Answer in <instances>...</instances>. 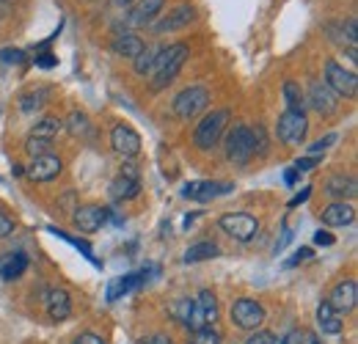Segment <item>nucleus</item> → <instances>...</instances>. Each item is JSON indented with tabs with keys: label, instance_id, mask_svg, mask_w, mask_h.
Instances as JSON below:
<instances>
[{
	"label": "nucleus",
	"instance_id": "12",
	"mask_svg": "<svg viewBox=\"0 0 358 344\" xmlns=\"http://www.w3.org/2000/svg\"><path fill=\"white\" fill-rule=\"evenodd\" d=\"M328 306L336 311V314H350L353 308L358 306V284L353 278H345V281H339L334 289H331V295H328Z\"/></svg>",
	"mask_w": 358,
	"mask_h": 344
},
{
	"label": "nucleus",
	"instance_id": "39",
	"mask_svg": "<svg viewBox=\"0 0 358 344\" xmlns=\"http://www.w3.org/2000/svg\"><path fill=\"white\" fill-rule=\"evenodd\" d=\"M317 166H320V157H317V155H306V157H298L292 169H295L298 173H303V171H312V169H317Z\"/></svg>",
	"mask_w": 358,
	"mask_h": 344
},
{
	"label": "nucleus",
	"instance_id": "34",
	"mask_svg": "<svg viewBox=\"0 0 358 344\" xmlns=\"http://www.w3.org/2000/svg\"><path fill=\"white\" fill-rule=\"evenodd\" d=\"M50 146H52V141H45V138H34V135H28V141H25V152H28L31 157H42V155H50Z\"/></svg>",
	"mask_w": 358,
	"mask_h": 344
},
{
	"label": "nucleus",
	"instance_id": "6",
	"mask_svg": "<svg viewBox=\"0 0 358 344\" xmlns=\"http://www.w3.org/2000/svg\"><path fill=\"white\" fill-rule=\"evenodd\" d=\"M218 322V298L213 289H201L199 298L193 301V311L187 320L190 331H201V328H213Z\"/></svg>",
	"mask_w": 358,
	"mask_h": 344
},
{
	"label": "nucleus",
	"instance_id": "42",
	"mask_svg": "<svg viewBox=\"0 0 358 344\" xmlns=\"http://www.w3.org/2000/svg\"><path fill=\"white\" fill-rule=\"evenodd\" d=\"M11 231H14V220L6 215V213H0V240H3V237H8Z\"/></svg>",
	"mask_w": 358,
	"mask_h": 344
},
{
	"label": "nucleus",
	"instance_id": "20",
	"mask_svg": "<svg viewBox=\"0 0 358 344\" xmlns=\"http://www.w3.org/2000/svg\"><path fill=\"white\" fill-rule=\"evenodd\" d=\"M47 314L52 322H64L72 314V298L66 289H50L47 292Z\"/></svg>",
	"mask_w": 358,
	"mask_h": 344
},
{
	"label": "nucleus",
	"instance_id": "3",
	"mask_svg": "<svg viewBox=\"0 0 358 344\" xmlns=\"http://www.w3.org/2000/svg\"><path fill=\"white\" fill-rule=\"evenodd\" d=\"M226 160L234 166H245L254 157V129L248 124H234L224 132Z\"/></svg>",
	"mask_w": 358,
	"mask_h": 344
},
{
	"label": "nucleus",
	"instance_id": "24",
	"mask_svg": "<svg viewBox=\"0 0 358 344\" xmlns=\"http://www.w3.org/2000/svg\"><path fill=\"white\" fill-rule=\"evenodd\" d=\"M138 193H141V182L133 179V176L119 173V176L110 182V199H113V201H130Z\"/></svg>",
	"mask_w": 358,
	"mask_h": 344
},
{
	"label": "nucleus",
	"instance_id": "43",
	"mask_svg": "<svg viewBox=\"0 0 358 344\" xmlns=\"http://www.w3.org/2000/svg\"><path fill=\"white\" fill-rule=\"evenodd\" d=\"M72 344H105V339H102V336H96V334H80Z\"/></svg>",
	"mask_w": 358,
	"mask_h": 344
},
{
	"label": "nucleus",
	"instance_id": "23",
	"mask_svg": "<svg viewBox=\"0 0 358 344\" xmlns=\"http://www.w3.org/2000/svg\"><path fill=\"white\" fill-rule=\"evenodd\" d=\"M146 281V270L143 273H127V275H119V278H113L110 281V287H108V301H119L122 295H127V292H133L138 284H143Z\"/></svg>",
	"mask_w": 358,
	"mask_h": 344
},
{
	"label": "nucleus",
	"instance_id": "21",
	"mask_svg": "<svg viewBox=\"0 0 358 344\" xmlns=\"http://www.w3.org/2000/svg\"><path fill=\"white\" fill-rule=\"evenodd\" d=\"M317 325H320V331L325 334V336H336V334H342V328H345V322H342V314H336L328 301H322L317 306Z\"/></svg>",
	"mask_w": 358,
	"mask_h": 344
},
{
	"label": "nucleus",
	"instance_id": "26",
	"mask_svg": "<svg viewBox=\"0 0 358 344\" xmlns=\"http://www.w3.org/2000/svg\"><path fill=\"white\" fill-rule=\"evenodd\" d=\"M281 94H284L287 110H301V113H306V94H303L301 83L287 80V83H284V88H281Z\"/></svg>",
	"mask_w": 358,
	"mask_h": 344
},
{
	"label": "nucleus",
	"instance_id": "9",
	"mask_svg": "<svg viewBox=\"0 0 358 344\" xmlns=\"http://www.w3.org/2000/svg\"><path fill=\"white\" fill-rule=\"evenodd\" d=\"M231 322L240 331H259V325L265 322V308L262 303L254 298H240L231 306Z\"/></svg>",
	"mask_w": 358,
	"mask_h": 344
},
{
	"label": "nucleus",
	"instance_id": "13",
	"mask_svg": "<svg viewBox=\"0 0 358 344\" xmlns=\"http://www.w3.org/2000/svg\"><path fill=\"white\" fill-rule=\"evenodd\" d=\"M110 217V210L108 207H96V204H89V207H78L75 213H72V223H75V229L78 231H83V234H94V231H99L102 226H105V220Z\"/></svg>",
	"mask_w": 358,
	"mask_h": 344
},
{
	"label": "nucleus",
	"instance_id": "49",
	"mask_svg": "<svg viewBox=\"0 0 358 344\" xmlns=\"http://www.w3.org/2000/svg\"><path fill=\"white\" fill-rule=\"evenodd\" d=\"M130 3H135V0H113V6H130Z\"/></svg>",
	"mask_w": 358,
	"mask_h": 344
},
{
	"label": "nucleus",
	"instance_id": "17",
	"mask_svg": "<svg viewBox=\"0 0 358 344\" xmlns=\"http://www.w3.org/2000/svg\"><path fill=\"white\" fill-rule=\"evenodd\" d=\"M325 193L331 199H339V201H350L358 196V182L356 176L350 173H334L328 182H325Z\"/></svg>",
	"mask_w": 358,
	"mask_h": 344
},
{
	"label": "nucleus",
	"instance_id": "29",
	"mask_svg": "<svg viewBox=\"0 0 358 344\" xmlns=\"http://www.w3.org/2000/svg\"><path fill=\"white\" fill-rule=\"evenodd\" d=\"M155 47H143L141 50V55L138 58H133V69H135V75H141V78H146L149 72H152V64H155Z\"/></svg>",
	"mask_w": 358,
	"mask_h": 344
},
{
	"label": "nucleus",
	"instance_id": "30",
	"mask_svg": "<svg viewBox=\"0 0 358 344\" xmlns=\"http://www.w3.org/2000/svg\"><path fill=\"white\" fill-rule=\"evenodd\" d=\"M64 129V122L61 119H42L36 127H34V138H45V141H52V135H58Z\"/></svg>",
	"mask_w": 358,
	"mask_h": 344
},
{
	"label": "nucleus",
	"instance_id": "10",
	"mask_svg": "<svg viewBox=\"0 0 358 344\" xmlns=\"http://www.w3.org/2000/svg\"><path fill=\"white\" fill-rule=\"evenodd\" d=\"M231 190H234V185H231V182L196 179V182H187V185L182 187V196H185V199H190V201L207 204V201H213V199H218V196H226V193H231Z\"/></svg>",
	"mask_w": 358,
	"mask_h": 344
},
{
	"label": "nucleus",
	"instance_id": "46",
	"mask_svg": "<svg viewBox=\"0 0 358 344\" xmlns=\"http://www.w3.org/2000/svg\"><path fill=\"white\" fill-rule=\"evenodd\" d=\"M309 257H312V248H301V251L295 254V259H289V261H287V267H295L298 261H306Z\"/></svg>",
	"mask_w": 358,
	"mask_h": 344
},
{
	"label": "nucleus",
	"instance_id": "25",
	"mask_svg": "<svg viewBox=\"0 0 358 344\" xmlns=\"http://www.w3.org/2000/svg\"><path fill=\"white\" fill-rule=\"evenodd\" d=\"M146 44H143V39L141 36H135V34H130V31H124V34H119L116 39H113V52L116 55H122V58H138L141 55V50H143Z\"/></svg>",
	"mask_w": 358,
	"mask_h": 344
},
{
	"label": "nucleus",
	"instance_id": "27",
	"mask_svg": "<svg viewBox=\"0 0 358 344\" xmlns=\"http://www.w3.org/2000/svg\"><path fill=\"white\" fill-rule=\"evenodd\" d=\"M218 254H221V248H218L215 243L204 240V243H196V245H190V248L185 251V261H187V264H196V261H207V259H215Z\"/></svg>",
	"mask_w": 358,
	"mask_h": 344
},
{
	"label": "nucleus",
	"instance_id": "4",
	"mask_svg": "<svg viewBox=\"0 0 358 344\" xmlns=\"http://www.w3.org/2000/svg\"><path fill=\"white\" fill-rule=\"evenodd\" d=\"M207 108H210V91H207L204 86L185 88V91H179L177 96H174V102H171L174 116L182 119V122L196 119V116H199V113H204Z\"/></svg>",
	"mask_w": 358,
	"mask_h": 344
},
{
	"label": "nucleus",
	"instance_id": "7",
	"mask_svg": "<svg viewBox=\"0 0 358 344\" xmlns=\"http://www.w3.org/2000/svg\"><path fill=\"white\" fill-rule=\"evenodd\" d=\"M218 226L237 243H251L259 231V220L248 213H226V215H221Z\"/></svg>",
	"mask_w": 358,
	"mask_h": 344
},
{
	"label": "nucleus",
	"instance_id": "33",
	"mask_svg": "<svg viewBox=\"0 0 358 344\" xmlns=\"http://www.w3.org/2000/svg\"><path fill=\"white\" fill-rule=\"evenodd\" d=\"M66 129H69L72 135H86V132H89V116H86V113H80V110L69 113V119H66Z\"/></svg>",
	"mask_w": 358,
	"mask_h": 344
},
{
	"label": "nucleus",
	"instance_id": "45",
	"mask_svg": "<svg viewBox=\"0 0 358 344\" xmlns=\"http://www.w3.org/2000/svg\"><path fill=\"white\" fill-rule=\"evenodd\" d=\"M141 344H174V342H171V336H166V334H152L149 339H143Z\"/></svg>",
	"mask_w": 358,
	"mask_h": 344
},
{
	"label": "nucleus",
	"instance_id": "11",
	"mask_svg": "<svg viewBox=\"0 0 358 344\" xmlns=\"http://www.w3.org/2000/svg\"><path fill=\"white\" fill-rule=\"evenodd\" d=\"M110 146L124 160H133V157L141 155V135L130 124H116L113 132H110Z\"/></svg>",
	"mask_w": 358,
	"mask_h": 344
},
{
	"label": "nucleus",
	"instance_id": "16",
	"mask_svg": "<svg viewBox=\"0 0 358 344\" xmlns=\"http://www.w3.org/2000/svg\"><path fill=\"white\" fill-rule=\"evenodd\" d=\"M61 169H64L61 157H55V155H42V157H34V163L28 166L25 176H28L31 182H50V179H55V176L61 173Z\"/></svg>",
	"mask_w": 358,
	"mask_h": 344
},
{
	"label": "nucleus",
	"instance_id": "18",
	"mask_svg": "<svg viewBox=\"0 0 358 344\" xmlns=\"http://www.w3.org/2000/svg\"><path fill=\"white\" fill-rule=\"evenodd\" d=\"M163 6H166V0H138L133 11L127 14V22L130 25H152L160 17Z\"/></svg>",
	"mask_w": 358,
	"mask_h": 344
},
{
	"label": "nucleus",
	"instance_id": "8",
	"mask_svg": "<svg viewBox=\"0 0 358 344\" xmlns=\"http://www.w3.org/2000/svg\"><path fill=\"white\" fill-rule=\"evenodd\" d=\"M325 86L331 88L336 96L353 99L358 91V78L353 69H345L339 61H328L325 64Z\"/></svg>",
	"mask_w": 358,
	"mask_h": 344
},
{
	"label": "nucleus",
	"instance_id": "28",
	"mask_svg": "<svg viewBox=\"0 0 358 344\" xmlns=\"http://www.w3.org/2000/svg\"><path fill=\"white\" fill-rule=\"evenodd\" d=\"M47 102H50V88H34V91H28V94H22L20 96V108L25 110V113H34V110H39V108H45Z\"/></svg>",
	"mask_w": 358,
	"mask_h": 344
},
{
	"label": "nucleus",
	"instance_id": "44",
	"mask_svg": "<svg viewBox=\"0 0 358 344\" xmlns=\"http://www.w3.org/2000/svg\"><path fill=\"white\" fill-rule=\"evenodd\" d=\"M314 243H317V245H334V234L320 229V231H314Z\"/></svg>",
	"mask_w": 358,
	"mask_h": 344
},
{
	"label": "nucleus",
	"instance_id": "35",
	"mask_svg": "<svg viewBox=\"0 0 358 344\" xmlns=\"http://www.w3.org/2000/svg\"><path fill=\"white\" fill-rule=\"evenodd\" d=\"M0 64L20 66V64H25V52L17 50V47H3V50H0Z\"/></svg>",
	"mask_w": 358,
	"mask_h": 344
},
{
	"label": "nucleus",
	"instance_id": "2",
	"mask_svg": "<svg viewBox=\"0 0 358 344\" xmlns=\"http://www.w3.org/2000/svg\"><path fill=\"white\" fill-rule=\"evenodd\" d=\"M229 122H231V113H229L226 108H218V110L207 113V116L196 124V129H193V143H196V149H201V152L215 149V146L221 143L224 132L229 129Z\"/></svg>",
	"mask_w": 358,
	"mask_h": 344
},
{
	"label": "nucleus",
	"instance_id": "19",
	"mask_svg": "<svg viewBox=\"0 0 358 344\" xmlns=\"http://www.w3.org/2000/svg\"><path fill=\"white\" fill-rule=\"evenodd\" d=\"M320 215H322V223H325V226L339 229V226H350V223L356 220V210H353L348 201H334V204H328Z\"/></svg>",
	"mask_w": 358,
	"mask_h": 344
},
{
	"label": "nucleus",
	"instance_id": "31",
	"mask_svg": "<svg viewBox=\"0 0 358 344\" xmlns=\"http://www.w3.org/2000/svg\"><path fill=\"white\" fill-rule=\"evenodd\" d=\"M190 311H193V301H190V298H179L177 303H171V306H169V314H171L177 322H182V325H187Z\"/></svg>",
	"mask_w": 358,
	"mask_h": 344
},
{
	"label": "nucleus",
	"instance_id": "32",
	"mask_svg": "<svg viewBox=\"0 0 358 344\" xmlns=\"http://www.w3.org/2000/svg\"><path fill=\"white\" fill-rule=\"evenodd\" d=\"M281 344H320V339H317V334L306 331V328H292V331L281 339Z\"/></svg>",
	"mask_w": 358,
	"mask_h": 344
},
{
	"label": "nucleus",
	"instance_id": "48",
	"mask_svg": "<svg viewBox=\"0 0 358 344\" xmlns=\"http://www.w3.org/2000/svg\"><path fill=\"white\" fill-rule=\"evenodd\" d=\"M284 179H287V185H295V179H298V171H295V169H289Z\"/></svg>",
	"mask_w": 358,
	"mask_h": 344
},
{
	"label": "nucleus",
	"instance_id": "14",
	"mask_svg": "<svg viewBox=\"0 0 358 344\" xmlns=\"http://www.w3.org/2000/svg\"><path fill=\"white\" fill-rule=\"evenodd\" d=\"M306 105H312L314 110L322 113V116H331V113H336V108H339V96L325 86V80H314L312 86H309Z\"/></svg>",
	"mask_w": 358,
	"mask_h": 344
},
{
	"label": "nucleus",
	"instance_id": "15",
	"mask_svg": "<svg viewBox=\"0 0 358 344\" xmlns=\"http://www.w3.org/2000/svg\"><path fill=\"white\" fill-rule=\"evenodd\" d=\"M193 17H196V8L190 3H185V6H177L174 11H169L163 20L152 22V25H155V34H171V31H182L185 25H190Z\"/></svg>",
	"mask_w": 358,
	"mask_h": 344
},
{
	"label": "nucleus",
	"instance_id": "1",
	"mask_svg": "<svg viewBox=\"0 0 358 344\" xmlns=\"http://www.w3.org/2000/svg\"><path fill=\"white\" fill-rule=\"evenodd\" d=\"M190 58L187 44H169V47H157L155 52V64H152V91L166 88L174 78L179 75V69L185 66V61Z\"/></svg>",
	"mask_w": 358,
	"mask_h": 344
},
{
	"label": "nucleus",
	"instance_id": "40",
	"mask_svg": "<svg viewBox=\"0 0 358 344\" xmlns=\"http://www.w3.org/2000/svg\"><path fill=\"white\" fill-rule=\"evenodd\" d=\"M331 143H336V135H334V132H331V135H325V138H320V141H314L312 146H309V155H317V157H320Z\"/></svg>",
	"mask_w": 358,
	"mask_h": 344
},
{
	"label": "nucleus",
	"instance_id": "22",
	"mask_svg": "<svg viewBox=\"0 0 358 344\" xmlns=\"http://www.w3.org/2000/svg\"><path fill=\"white\" fill-rule=\"evenodd\" d=\"M28 270V257L22 251H11L0 257V278L3 281H14Z\"/></svg>",
	"mask_w": 358,
	"mask_h": 344
},
{
	"label": "nucleus",
	"instance_id": "36",
	"mask_svg": "<svg viewBox=\"0 0 358 344\" xmlns=\"http://www.w3.org/2000/svg\"><path fill=\"white\" fill-rule=\"evenodd\" d=\"M193 344H221V334H218L215 328L193 331Z\"/></svg>",
	"mask_w": 358,
	"mask_h": 344
},
{
	"label": "nucleus",
	"instance_id": "37",
	"mask_svg": "<svg viewBox=\"0 0 358 344\" xmlns=\"http://www.w3.org/2000/svg\"><path fill=\"white\" fill-rule=\"evenodd\" d=\"M254 129V155L259 152V155H268V138H265V127L262 124H257Z\"/></svg>",
	"mask_w": 358,
	"mask_h": 344
},
{
	"label": "nucleus",
	"instance_id": "38",
	"mask_svg": "<svg viewBox=\"0 0 358 344\" xmlns=\"http://www.w3.org/2000/svg\"><path fill=\"white\" fill-rule=\"evenodd\" d=\"M245 344H281V339H275V334H270V331H251Z\"/></svg>",
	"mask_w": 358,
	"mask_h": 344
},
{
	"label": "nucleus",
	"instance_id": "41",
	"mask_svg": "<svg viewBox=\"0 0 358 344\" xmlns=\"http://www.w3.org/2000/svg\"><path fill=\"white\" fill-rule=\"evenodd\" d=\"M58 64V58L52 55V52H42V55H36V66H42V69H52Z\"/></svg>",
	"mask_w": 358,
	"mask_h": 344
},
{
	"label": "nucleus",
	"instance_id": "5",
	"mask_svg": "<svg viewBox=\"0 0 358 344\" xmlns=\"http://www.w3.org/2000/svg\"><path fill=\"white\" fill-rule=\"evenodd\" d=\"M275 135L287 146H301L309 135V119L301 110H284L275 122Z\"/></svg>",
	"mask_w": 358,
	"mask_h": 344
},
{
	"label": "nucleus",
	"instance_id": "47",
	"mask_svg": "<svg viewBox=\"0 0 358 344\" xmlns=\"http://www.w3.org/2000/svg\"><path fill=\"white\" fill-rule=\"evenodd\" d=\"M309 196H312V187H303V190H301L298 196H292V201H289V207H298V204H303V201H306Z\"/></svg>",
	"mask_w": 358,
	"mask_h": 344
}]
</instances>
